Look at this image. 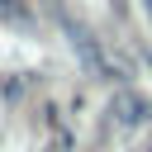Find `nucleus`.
Masks as SVG:
<instances>
[{
    "label": "nucleus",
    "instance_id": "f257e3e1",
    "mask_svg": "<svg viewBox=\"0 0 152 152\" xmlns=\"http://www.w3.org/2000/svg\"><path fill=\"white\" fill-rule=\"evenodd\" d=\"M147 10H152V0H147Z\"/></svg>",
    "mask_w": 152,
    "mask_h": 152
}]
</instances>
